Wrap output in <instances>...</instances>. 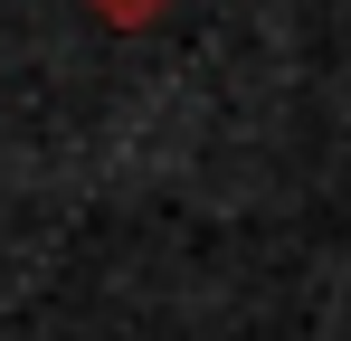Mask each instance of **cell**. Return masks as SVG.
<instances>
[{"mask_svg": "<svg viewBox=\"0 0 351 341\" xmlns=\"http://www.w3.org/2000/svg\"><path fill=\"white\" fill-rule=\"evenodd\" d=\"M86 10H95V19H114V29H152L171 0H86Z\"/></svg>", "mask_w": 351, "mask_h": 341, "instance_id": "6da1fadb", "label": "cell"}]
</instances>
